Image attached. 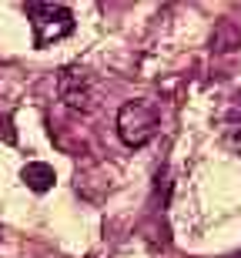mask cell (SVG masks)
<instances>
[{
  "instance_id": "3",
  "label": "cell",
  "mask_w": 241,
  "mask_h": 258,
  "mask_svg": "<svg viewBox=\"0 0 241 258\" xmlns=\"http://www.w3.org/2000/svg\"><path fill=\"white\" fill-rule=\"evenodd\" d=\"M60 97H64V104L74 107V111H87L91 101H94L91 77H87L84 71H77V67L64 71V77H60Z\"/></svg>"
},
{
  "instance_id": "1",
  "label": "cell",
  "mask_w": 241,
  "mask_h": 258,
  "mask_svg": "<svg viewBox=\"0 0 241 258\" xmlns=\"http://www.w3.org/2000/svg\"><path fill=\"white\" fill-rule=\"evenodd\" d=\"M24 14L34 27V47H50L74 34V14L67 4H24Z\"/></svg>"
},
{
  "instance_id": "2",
  "label": "cell",
  "mask_w": 241,
  "mask_h": 258,
  "mask_svg": "<svg viewBox=\"0 0 241 258\" xmlns=\"http://www.w3.org/2000/svg\"><path fill=\"white\" fill-rule=\"evenodd\" d=\"M161 127V114L151 101H127L117 111V134L127 148H144Z\"/></svg>"
},
{
  "instance_id": "5",
  "label": "cell",
  "mask_w": 241,
  "mask_h": 258,
  "mask_svg": "<svg viewBox=\"0 0 241 258\" xmlns=\"http://www.w3.org/2000/svg\"><path fill=\"white\" fill-rule=\"evenodd\" d=\"M224 121H228V127H231V131L241 134V94L231 97V104H228V117H224Z\"/></svg>"
},
{
  "instance_id": "4",
  "label": "cell",
  "mask_w": 241,
  "mask_h": 258,
  "mask_svg": "<svg viewBox=\"0 0 241 258\" xmlns=\"http://www.w3.org/2000/svg\"><path fill=\"white\" fill-rule=\"evenodd\" d=\"M20 178H24V184H27L30 191H37V195L50 191V188H54V181H57L54 168H50V164H44V161H30V164H24Z\"/></svg>"
},
{
  "instance_id": "6",
  "label": "cell",
  "mask_w": 241,
  "mask_h": 258,
  "mask_svg": "<svg viewBox=\"0 0 241 258\" xmlns=\"http://www.w3.org/2000/svg\"><path fill=\"white\" fill-rule=\"evenodd\" d=\"M238 144H241V134H238Z\"/></svg>"
},
{
  "instance_id": "7",
  "label": "cell",
  "mask_w": 241,
  "mask_h": 258,
  "mask_svg": "<svg viewBox=\"0 0 241 258\" xmlns=\"http://www.w3.org/2000/svg\"><path fill=\"white\" fill-rule=\"evenodd\" d=\"M238 258H241V255H238Z\"/></svg>"
}]
</instances>
